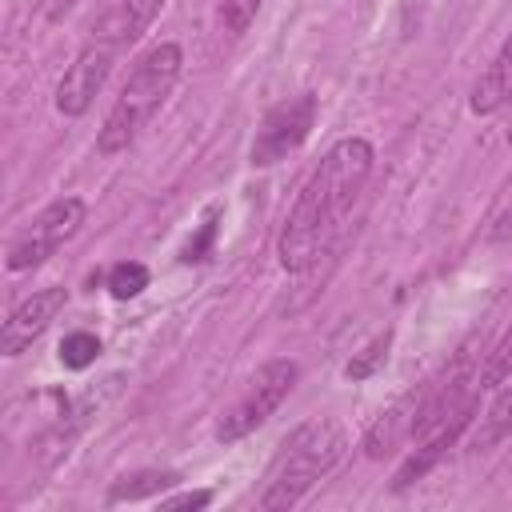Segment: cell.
I'll return each mask as SVG.
<instances>
[{"instance_id":"6da1fadb","label":"cell","mask_w":512,"mask_h":512,"mask_svg":"<svg viewBox=\"0 0 512 512\" xmlns=\"http://www.w3.org/2000/svg\"><path fill=\"white\" fill-rule=\"evenodd\" d=\"M372 160H376V152L364 136H344L320 156V164L304 180L296 204L288 208L280 240H276L284 272L300 276V272L316 268L320 256L336 252V244L348 232L352 204L360 200V192L372 176Z\"/></svg>"},{"instance_id":"7a4b0ae2","label":"cell","mask_w":512,"mask_h":512,"mask_svg":"<svg viewBox=\"0 0 512 512\" xmlns=\"http://www.w3.org/2000/svg\"><path fill=\"white\" fill-rule=\"evenodd\" d=\"M348 440H344V428L328 416L320 420H308L300 428H292L268 468V480H264V492L256 496V504L264 512H280V508H292L300 504L344 456Z\"/></svg>"},{"instance_id":"3957f363","label":"cell","mask_w":512,"mask_h":512,"mask_svg":"<svg viewBox=\"0 0 512 512\" xmlns=\"http://www.w3.org/2000/svg\"><path fill=\"white\" fill-rule=\"evenodd\" d=\"M180 68H184V52H180V44H172V40L152 44V48L132 64V72H128V80H124V88H120L112 112L104 116V128L96 132V152H100V156L124 152V148L144 132V124L156 116V108H160V104L168 100V92L176 88Z\"/></svg>"},{"instance_id":"277c9868","label":"cell","mask_w":512,"mask_h":512,"mask_svg":"<svg viewBox=\"0 0 512 512\" xmlns=\"http://www.w3.org/2000/svg\"><path fill=\"white\" fill-rule=\"evenodd\" d=\"M296 376H300L296 360L276 356V360L260 364L256 376L248 380V388L236 396V404L220 412V420H216V440H220V444H236V440H244L248 432H256V428L284 404V396L292 392Z\"/></svg>"},{"instance_id":"5b68a950","label":"cell","mask_w":512,"mask_h":512,"mask_svg":"<svg viewBox=\"0 0 512 512\" xmlns=\"http://www.w3.org/2000/svg\"><path fill=\"white\" fill-rule=\"evenodd\" d=\"M88 216V204L80 196H60L52 200L8 248V272H28V268H40L64 240H72L80 232Z\"/></svg>"},{"instance_id":"8992f818","label":"cell","mask_w":512,"mask_h":512,"mask_svg":"<svg viewBox=\"0 0 512 512\" xmlns=\"http://www.w3.org/2000/svg\"><path fill=\"white\" fill-rule=\"evenodd\" d=\"M316 112H320V104H316L312 92L288 96V100H280L276 108H268L264 120H260V128H256V136H252L248 160H252L256 168L280 164L288 152H296V148L308 140V132H312V124H316Z\"/></svg>"},{"instance_id":"52a82bcc","label":"cell","mask_w":512,"mask_h":512,"mask_svg":"<svg viewBox=\"0 0 512 512\" xmlns=\"http://www.w3.org/2000/svg\"><path fill=\"white\" fill-rule=\"evenodd\" d=\"M116 52H120V48H112V44H104V40H96V36L84 40V48L76 52L72 68H68L64 80L56 84V112H60V116H84V112L92 108L96 92L104 88V80H108V72H112V64H116Z\"/></svg>"},{"instance_id":"ba28073f","label":"cell","mask_w":512,"mask_h":512,"mask_svg":"<svg viewBox=\"0 0 512 512\" xmlns=\"http://www.w3.org/2000/svg\"><path fill=\"white\" fill-rule=\"evenodd\" d=\"M64 300H68L64 288H40V292H32L28 300H20V304L12 308V316L4 320L0 352H4V356H20L24 348H32V340H40L44 328L60 316Z\"/></svg>"},{"instance_id":"9c48e42d","label":"cell","mask_w":512,"mask_h":512,"mask_svg":"<svg viewBox=\"0 0 512 512\" xmlns=\"http://www.w3.org/2000/svg\"><path fill=\"white\" fill-rule=\"evenodd\" d=\"M472 412H476V400L472 404H464L456 416H448L444 424H436L428 436H420V448H412V456L400 464V472L392 476V492H404V488H412L416 480H424L440 460H444V452L460 440V432L472 424Z\"/></svg>"},{"instance_id":"30bf717a","label":"cell","mask_w":512,"mask_h":512,"mask_svg":"<svg viewBox=\"0 0 512 512\" xmlns=\"http://www.w3.org/2000/svg\"><path fill=\"white\" fill-rule=\"evenodd\" d=\"M424 388H428V384L404 392L392 408H384V412L372 420V428L364 432V456H368V460H380V456L396 452V444L416 432V420H420V408H424Z\"/></svg>"},{"instance_id":"8fae6325","label":"cell","mask_w":512,"mask_h":512,"mask_svg":"<svg viewBox=\"0 0 512 512\" xmlns=\"http://www.w3.org/2000/svg\"><path fill=\"white\" fill-rule=\"evenodd\" d=\"M160 4H164V0H116V4L92 24V36L104 40V44H112V48H128V44L152 24V16L160 12Z\"/></svg>"},{"instance_id":"7c38bea8","label":"cell","mask_w":512,"mask_h":512,"mask_svg":"<svg viewBox=\"0 0 512 512\" xmlns=\"http://www.w3.org/2000/svg\"><path fill=\"white\" fill-rule=\"evenodd\" d=\"M508 100H512V36L500 44V52L492 56V64L476 80V88H472V112L476 116H492Z\"/></svg>"},{"instance_id":"4fadbf2b","label":"cell","mask_w":512,"mask_h":512,"mask_svg":"<svg viewBox=\"0 0 512 512\" xmlns=\"http://www.w3.org/2000/svg\"><path fill=\"white\" fill-rule=\"evenodd\" d=\"M504 436H512V384L492 396L488 412L480 416V428L472 432V448H476V452H488V448H496Z\"/></svg>"},{"instance_id":"5bb4252c","label":"cell","mask_w":512,"mask_h":512,"mask_svg":"<svg viewBox=\"0 0 512 512\" xmlns=\"http://www.w3.org/2000/svg\"><path fill=\"white\" fill-rule=\"evenodd\" d=\"M180 476L176 472H160V468H144V472H128L120 476L112 488H108V504H132V500H148V496H160L164 488H172Z\"/></svg>"},{"instance_id":"9a60e30c","label":"cell","mask_w":512,"mask_h":512,"mask_svg":"<svg viewBox=\"0 0 512 512\" xmlns=\"http://www.w3.org/2000/svg\"><path fill=\"white\" fill-rule=\"evenodd\" d=\"M508 376H512V324H508V332L496 340V348L484 356L476 384H480V388H500Z\"/></svg>"},{"instance_id":"2e32d148","label":"cell","mask_w":512,"mask_h":512,"mask_svg":"<svg viewBox=\"0 0 512 512\" xmlns=\"http://www.w3.org/2000/svg\"><path fill=\"white\" fill-rule=\"evenodd\" d=\"M148 288V268L140 264V260H120V264H112V272H108V292L116 296V300H132V296H140Z\"/></svg>"},{"instance_id":"e0dca14e","label":"cell","mask_w":512,"mask_h":512,"mask_svg":"<svg viewBox=\"0 0 512 512\" xmlns=\"http://www.w3.org/2000/svg\"><path fill=\"white\" fill-rule=\"evenodd\" d=\"M100 356V340L92 336V332H68L64 340H60V364L64 368H88L92 360Z\"/></svg>"},{"instance_id":"ac0fdd59","label":"cell","mask_w":512,"mask_h":512,"mask_svg":"<svg viewBox=\"0 0 512 512\" xmlns=\"http://www.w3.org/2000/svg\"><path fill=\"white\" fill-rule=\"evenodd\" d=\"M260 4H264V0H220V28H224L228 36H244L248 24L256 20Z\"/></svg>"},{"instance_id":"d6986e66","label":"cell","mask_w":512,"mask_h":512,"mask_svg":"<svg viewBox=\"0 0 512 512\" xmlns=\"http://www.w3.org/2000/svg\"><path fill=\"white\" fill-rule=\"evenodd\" d=\"M388 344H392V332H380V336H376L360 356H352V360H348V368H344V372H348V380H364V376H372V372L384 364Z\"/></svg>"},{"instance_id":"ffe728a7","label":"cell","mask_w":512,"mask_h":512,"mask_svg":"<svg viewBox=\"0 0 512 512\" xmlns=\"http://www.w3.org/2000/svg\"><path fill=\"white\" fill-rule=\"evenodd\" d=\"M216 216H220V208H208V216L200 220L196 236H192V240L180 248V260H184V264H200V260H208L212 240H216Z\"/></svg>"},{"instance_id":"44dd1931","label":"cell","mask_w":512,"mask_h":512,"mask_svg":"<svg viewBox=\"0 0 512 512\" xmlns=\"http://www.w3.org/2000/svg\"><path fill=\"white\" fill-rule=\"evenodd\" d=\"M212 500V492L208 488H200V492H184V496H168V500H160V508H204Z\"/></svg>"},{"instance_id":"7402d4cb","label":"cell","mask_w":512,"mask_h":512,"mask_svg":"<svg viewBox=\"0 0 512 512\" xmlns=\"http://www.w3.org/2000/svg\"><path fill=\"white\" fill-rule=\"evenodd\" d=\"M508 144H512V128H508Z\"/></svg>"}]
</instances>
